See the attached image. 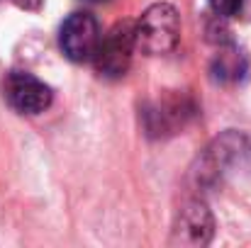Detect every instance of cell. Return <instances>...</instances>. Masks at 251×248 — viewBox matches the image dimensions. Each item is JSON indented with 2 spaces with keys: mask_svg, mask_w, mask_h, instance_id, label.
<instances>
[{
  "mask_svg": "<svg viewBox=\"0 0 251 248\" xmlns=\"http://www.w3.org/2000/svg\"><path fill=\"white\" fill-rule=\"evenodd\" d=\"M137 49L149 56L171 54L180 42V15L168 2H154L134 22Z\"/></svg>",
  "mask_w": 251,
  "mask_h": 248,
  "instance_id": "obj_1",
  "label": "cell"
},
{
  "mask_svg": "<svg viewBox=\"0 0 251 248\" xmlns=\"http://www.w3.org/2000/svg\"><path fill=\"white\" fill-rule=\"evenodd\" d=\"M134 51H137V29H134L132 20H125V22H117L100 39V46L95 51L93 64L102 78L115 81L129 71Z\"/></svg>",
  "mask_w": 251,
  "mask_h": 248,
  "instance_id": "obj_2",
  "label": "cell"
},
{
  "mask_svg": "<svg viewBox=\"0 0 251 248\" xmlns=\"http://www.w3.org/2000/svg\"><path fill=\"white\" fill-rule=\"evenodd\" d=\"M100 39V24L90 12H71L59 29V46L64 56L74 64L93 61Z\"/></svg>",
  "mask_w": 251,
  "mask_h": 248,
  "instance_id": "obj_3",
  "label": "cell"
},
{
  "mask_svg": "<svg viewBox=\"0 0 251 248\" xmlns=\"http://www.w3.org/2000/svg\"><path fill=\"white\" fill-rule=\"evenodd\" d=\"M5 102L20 114H39L51 105V88L42 83L37 76L25 71H12L2 81Z\"/></svg>",
  "mask_w": 251,
  "mask_h": 248,
  "instance_id": "obj_4",
  "label": "cell"
},
{
  "mask_svg": "<svg viewBox=\"0 0 251 248\" xmlns=\"http://www.w3.org/2000/svg\"><path fill=\"white\" fill-rule=\"evenodd\" d=\"M249 144L244 136L239 134H225L222 139H217L205 158H202V165L198 170L200 180H207V182H217L222 180L225 175L234 173L237 168H242V156H249Z\"/></svg>",
  "mask_w": 251,
  "mask_h": 248,
  "instance_id": "obj_5",
  "label": "cell"
},
{
  "mask_svg": "<svg viewBox=\"0 0 251 248\" xmlns=\"http://www.w3.org/2000/svg\"><path fill=\"white\" fill-rule=\"evenodd\" d=\"M212 231H215V224H212L210 209L205 207V202L193 200V202H188V204L180 209V214H178V219H176V226H173V239H171V244L205 246V244H210Z\"/></svg>",
  "mask_w": 251,
  "mask_h": 248,
  "instance_id": "obj_6",
  "label": "cell"
},
{
  "mask_svg": "<svg viewBox=\"0 0 251 248\" xmlns=\"http://www.w3.org/2000/svg\"><path fill=\"white\" fill-rule=\"evenodd\" d=\"M215 78L217 81H237L244 71V59L237 51H222L215 61Z\"/></svg>",
  "mask_w": 251,
  "mask_h": 248,
  "instance_id": "obj_7",
  "label": "cell"
},
{
  "mask_svg": "<svg viewBox=\"0 0 251 248\" xmlns=\"http://www.w3.org/2000/svg\"><path fill=\"white\" fill-rule=\"evenodd\" d=\"M212 10L220 17H247L251 15V0H212Z\"/></svg>",
  "mask_w": 251,
  "mask_h": 248,
  "instance_id": "obj_8",
  "label": "cell"
},
{
  "mask_svg": "<svg viewBox=\"0 0 251 248\" xmlns=\"http://www.w3.org/2000/svg\"><path fill=\"white\" fill-rule=\"evenodd\" d=\"M88 2H107V0H88Z\"/></svg>",
  "mask_w": 251,
  "mask_h": 248,
  "instance_id": "obj_9",
  "label": "cell"
}]
</instances>
